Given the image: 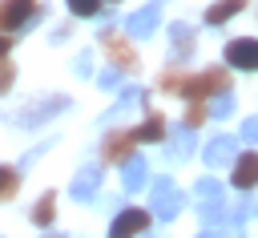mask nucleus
I'll return each mask as SVG.
<instances>
[{
    "mask_svg": "<svg viewBox=\"0 0 258 238\" xmlns=\"http://www.w3.org/2000/svg\"><path fill=\"white\" fill-rule=\"evenodd\" d=\"M181 206H185L181 190H177L169 177H153V190H149V214H153L157 222H173V218L181 214Z\"/></svg>",
    "mask_w": 258,
    "mask_h": 238,
    "instance_id": "obj_1",
    "label": "nucleus"
},
{
    "mask_svg": "<svg viewBox=\"0 0 258 238\" xmlns=\"http://www.w3.org/2000/svg\"><path fill=\"white\" fill-rule=\"evenodd\" d=\"M226 89H230V73L226 69H202V73L181 81V97H189V101H202V97L226 93Z\"/></svg>",
    "mask_w": 258,
    "mask_h": 238,
    "instance_id": "obj_2",
    "label": "nucleus"
},
{
    "mask_svg": "<svg viewBox=\"0 0 258 238\" xmlns=\"http://www.w3.org/2000/svg\"><path fill=\"white\" fill-rule=\"evenodd\" d=\"M194 190H198V210H202V222H206V226L226 222V194H222V182L202 177Z\"/></svg>",
    "mask_w": 258,
    "mask_h": 238,
    "instance_id": "obj_3",
    "label": "nucleus"
},
{
    "mask_svg": "<svg viewBox=\"0 0 258 238\" xmlns=\"http://www.w3.org/2000/svg\"><path fill=\"white\" fill-rule=\"evenodd\" d=\"M64 109H69V97H44V101H32L28 109H20L16 125H20V129H36V125H44L48 117H56V113H64Z\"/></svg>",
    "mask_w": 258,
    "mask_h": 238,
    "instance_id": "obj_4",
    "label": "nucleus"
},
{
    "mask_svg": "<svg viewBox=\"0 0 258 238\" xmlns=\"http://www.w3.org/2000/svg\"><path fill=\"white\" fill-rule=\"evenodd\" d=\"M44 8L36 0H4L0 4V28H24L28 20H36Z\"/></svg>",
    "mask_w": 258,
    "mask_h": 238,
    "instance_id": "obj_5",
    "label": "nucleus"
},
{
    "mask_svg": "<svg viewBox=\"0 0 258 238\" xmlns=\"http://www.w3.org/2000/svg\"><path fill=\"white\" fill-rule=\"evenodd\" d=\"M149 230V210H121L109 226V238H137Z\"/></svg>",
    "mask_w": 258,
    "mask_h": 238,
    "instance_id": "obj_6",
    "label": "nucleus"
},
{
    "mask_svg": "<svg viewBox=\"0 0 258 238\" xmlns=\"http://www.w3.org/2000/svg\"><path fill=\"white\" fill-rule=\"evenodd\" d=\"M161 24V0H153V4H145L141 12H133L129 20H125V32L133 36V40H145L153 28Z\"/></svg>",
    "mask_w": 258,
    "mask_h": 238,
    "instance_id": "obj_7",
    "label": "nucleus"
},
{
    "mask_svg": "<svg viewBox=\"0 0 258 238\" xmlns=\"http://www.w3.org/2000/svg\"><path fill=\"white\" fill-rule=\"evenodd\" d=\"M226 61H230V69H246V73H254V69H258V40H254V36L230 40V44H226Z\"/></svg>",
    "mask_w": 258,
    "mask_h": 238,
    "instance_id": "obj_8",
    "label": "nucleus"
},
{
    "mask_svg": "<svg viewBox=\"0 0 258 238\" xmlns=\"http://www.w3.org/2000/svg\"><path fill=\"white\" fill-rule=\"evenodd\" d=\"M133 145H137V137H133V133H125V129H117V133H109V137H105L101 157H105V161H121V165H125V161L133 157Z\"/></svg>",
    "mask_w": 258,
    "mask_h": 238,
    "instance_id": "obj_9",
    "label": "nucleus"
},
{
    "mask_svg": "<svg viewBox=\"0 0 258 238\" xmlns=\"http://www.w3.org/2000/svg\"><path fill=\"white\" fill-rule=\"evenodd\" d=\"M101 44L109 48V56H113V69H133V65H137V56H133L129 40H121L113 28H101Z\"/></svg>",
    "mask_w": 258,
    "mask_h": 238,
    "instance_id": "obj_10",
    "label": "nucleus"
},
{
    "mask_svg": "<svg viewBox=\"0 0 258 238\" xmlns=\"http://www.w3.org/2000/svg\"><path fill=\"white\" fill-rule=\"evenodd\" d=\"M206 165H234V157H238V141L234 137H214L210 145H206Z\"/></svg>",
    "mask_w": 258,
    "mask_h": 238,
    "instance_id": "obj_11",
    "label": "nucleus"
},
{
    "mask_svg": "<svg viewBox=\"0 0 258 238\" xmlns=\"http://www.w3.org/2000/svg\"><path fill=\"white\" fill-rule=\"evenodd\" d=\"M97 186H101V165H85V169L73 177V198H77V202H93V198H97Z\"/></svg>",
    "mask_w": 258,
    "mask_h": 238,
    "instance_id": "obj_12",
    "label": "nucleus"
},
{
    "mask_svg": "<svg viewBox=\"0 0 258 238\" xmlns=\"http://www.w3.org/2000/svg\"><path fill=\"white\" fill-rule=\"evenodd\" d=\"M234 186L238 190H254L258 186V153H238L234 157Z\"/></svg>",
    "mask_w": 258,
    "mask_h": 238,
    "instance_id": "obj_13",
    "label": "nucleus"
},
{
    "mask_svg": "<svg viewBox=\"0 0 258 238\" xmlns=\"http://www.w3.org/2000/svg\"><path fill=\"white\" fill-rule=\"evenodd\" d=\"M169 40H173V61H189V52H194V28L189 24H169Z\"/></svg>",
    "mask_w": 258,
    "mask_h": 238,
    "instance_id": "obj_14",
    "label": "nucleus"
},
{
    "mask_svg": "<svg viewBox=\"0 0 258 238\" xmlns=\"http://www.w3.org/2000/svg\"><path fill=\"white\" fill-rule=\"evenodd\" d=\"M145 182H149V169H145V157H137V153H133V157L125 161V169H121V186H125V190H141Z\"/></svg>",
    "mask_w": 258,
    "mask_h": 238,
    "instance_id": "obj_15",
    "label": "nucleus"
},
{
    "mask_svg": "<svg viewBox=\"0 0 258 238\" xmlns=\"http://www.w3.org/2000/svg\"><path fill=\"white\" fill-rule=\"evenodd\" d=\"M141 101H145V93H141V89H133V85H129V89H121V101H117V105H113V109L105 113V125L121 121V117H125V113H129L133 105H141Z\"/></svg>",
    "mask_w": 258,
    "mask_h": 238,
    "instance_id": "obj_16",
    "label": "nucleus"
},
{
    "mask_svg": "<svg viewBox=\"0 0 258 238\" xmlns=\"http://www.w3.org/2000/svg\"><path fill=\"white\" fill-rule=\"evenodd\" d=\"M189 153H194V129L189 125H177L173 137H169V157L173 161H185Z\"/></svg>",
    "mask_w": 258,
    "mask_h": 238,
    "instance_id": "obj_17",
    "label": "nucleus"
},
{
    "mask_svg": "<svg viewBox=\"0 0 258 238\" xmlns=\"http://www.w3.org/2000/svg\"><path fill=\"white\" fill-rule=\"evenodd\" d=\"M242 8H246V0H218V4H210V8H206V24H214V28H218V24H226L230 16H238Z\"/></svg>",
    "mask_w": 258,
    "mask_h": 238,
    "instance_id": "obj_18",
    "label": "nucleus"
},
{
    "mask_svg": "<svg viewBox=\"0 0 258 238\" xmlns=\"http://www.w3.org/2000/svg\"><path fill=\"white\" fill-rule=\"evenodd\" d=\"M133 137H137V141H161V137H165V121H161L157 113H149V117L133 129Z\"/></svg>",
    "mask_w": 258,
    "mask_h": 238,
    "instance_id": "obj_19",
    "label": "nucleus"
},
{
    "mask_svg": "<svg viewBox=\"0 0 258 238\" xmlns=\"http://www.w3.org/2000/svg\"><path fill=\"white\" fill-rule=\"evenodd\" d=\"M52 214H56V198L52 194H40V202L32 206V222L44 230V226H52Z\"/></svg>",
    "mask_w": 258,
    "mask_h": 238,
    "instance_id": "obj_20",
    "label": "nucleus"
},
{
    "mask_svg": "<svg viewBox=\"0 0 258 238\" xmlns=\"http://www.w3.org/2000/svg\"><path fill=\"white\" fill-rule=\"evenodd\" d=\"M230 113H234V93L226 89V93H218L210 101V117H230Z\"/></svg>",
    "mask_w": 258,
    "mask_h": 238,
    "instance_id": "obj_21",
    "label": "nucleus"
},
{
    "mask_svg": "<svg viewBox=\"0 0 258 238\" xmlns=\"http://www.w3.org/2000/svg\"><path fill=\"white\" fill-rule=\"evenodd\" d=\"M16 190H20V173L8 169V165H0V198H12Z\"/></svg>",
    "mask_w": 258,
    "mask_h": 238,
    "instance_id": "obj_22",
    "label": "nucleus"
},
{
    "mask_svg": "<svg viewBox=\"0 0 258 238\" xmlns=\"http://www.w3.org/2000/svg\"><path fill=\"white\" fill-rule=\"evenodd\" d=\"M69 12L73 16H97L101 12V0H69Z\"/></svg>",
    "mask_w": 258,
    "mask_h": 238,
    "instance_id": "obj_23",
    "label": "nucleus"
},
{
    "mask_svg": "<svg viewBox=\"0 0 258 238\" xmlns=\"http://www.w3.org/2000/svg\"><path fill=\"white\" fill-rule=\"evenodd\" d=\"M12 81H16V69H12V61L4 56V61H0V93H8Z\"/></svg>",
    "mask_w": 258,
    "mask_h": 238,
    "instance_id": "obj_24",
    "label": "nucleus"
},
{
    "mask_svg": "<svg viewBox=\"0 0 258 238\" xmlns=\"http://www.w3.org/2000/svg\"><path fill=\"white\" fill-rule=\"evenodd\" d=\"M202 117H210V105H198V101H194V105H189V113H185V125L194 129V125H198Z\"/></svg>",
    "mask_w": 258,
    "mask_h": 238,
    "instance_id": "obj_25",
    "label": "nucleus"
},
{
    "mask_svg": "<svg viewBox=\"0 0 258 238\" xmlns=\"http://www.w3.org/2000/svg\"><path fill=\"white\" fill-rule=\"evenodd\" d=\"M242 137H246V141H254V145H258V117H250V121H246V125H242Z\"/></svg>",
    "mask_w": 258,
    "mask_h": 238,
    "instance_id": "obj_26",
    "label": "nucleus"
},
{
    "mask_svg": "<svg viewBox=\"0 0 258 238\" xmlns=\"http://www.w3.org/2000/svg\"><path fill=\"white\" fill-rule=\"evenodd\" d=\"M198 238H242V230H238V226H230V230H222V234H218V230H206V234H198Z\"/></svg>",
    "mask_w": 258,
    "mask_h": 238,
    "instance_id": "obj_27",
    "label": "nucleus"
},
{
    "mask_svg": "<svg viewBox=\"0 0 258 238\" xmlns=\"http://www.w3.org/2000/svg\"><path fill=\"white\" fill-rule=\"evenodd\" d=\"M89 61H93V56H89V52H81V56H77V65H73V69H77V73H81V77H89V73H93V65H89Z\"/></svg>",
    "mask_w": 258,
    "mask_h": 238,
    "instance_id": "obj_28",
    "label": "nucleus"
},
{
    "mask_svg": "<svg viewBox=\"0 0 258 238\" xmlns=\"http://www.w3.org/2000/svg\"><path fill=\"white\" fill-rule=\"evenodd\" d=\"M117 77H121V69H105V73H101V89H113Z\"/></svg>",
    "mask_w": 258,
    "mask_h": 238,
    "instance_id": "obj_29",
    "label": "nucleus"
},
{
    "mask_svg": "<svg viewBox=\"0 0 258 238\" xmlns=\"http://www.w3.org/2000/svg\"><path fill=\"white\" fill-rule=\"evenodd\" d=\"M8 48H12V40H8V36H0V61L8 56Z\"/></svg>",
    "mask_w": 258,
    "mask_h": 238,
    "instance_id": "obj_30",
    "label": "nucleus"
},
{
    "mask_svg": "<svg viewBox=\"0 0 258 238\" xmlns=\"http://www.w3.org/2000/svg\"><path fill=\"white\" fill-rule=\"evenodd\" d=\"M52 238H60V234H52Z\"/></svg>",
    "mask_w": 258,
    "mask_h": 238,
    "instance_id": "obj_31",
    "label": "nucleus"
},
{
    "mask_svg": "<svg viewBox=\"0 0 258 238\" xmlns=\"http://www.w3.org/2000/svg\"><path fill=\"white\" fill-rule=\"evenodd\" d=\"M113 4H117V0H113Z\"/></svg>",
    "mask_w": 258,
    "mask_h": 238,
    "instance_id": "obj_32",
    "label": "nucleus"
}]
</instances>
